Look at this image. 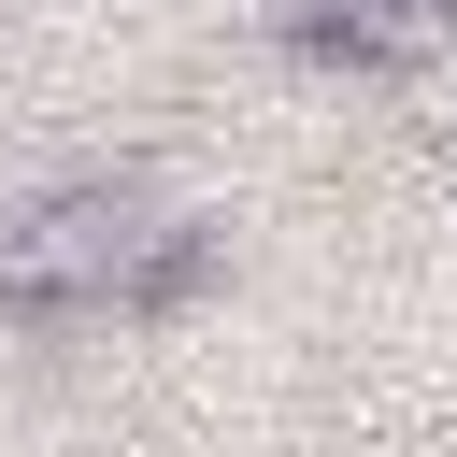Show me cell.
Instances as JSON below:
<instances>
[{"mask_svg": "<svg viewBox=\"0 0 457 457\" xmlns=\"http://www.w3.org/2000/svg\"><path fill=\"white\" fill-rule=\"evenodd\" d=\"M214 286V214L171 171H71L0 214V314L29 328H157Z\"/></svg>", "mask_w": 457, "mask_h": 457, "instance_id": "obj_1", "label": "cell"}, {"mask_svg": "<svg viewBox=\"0 0 457 457\" xmlns=\"http://www.w3.org/2000/svg\"><path fill=\"white\" fill-rule=\"evenodd\" d=\"M443 14H457V0H271V29H286L300 57H343V71H371V86H386Z\"/></svg>", "mask_w": 457, "mask_h": 457, "instance_id": "obj_2", "label": "cell"}, {"mask_svg": "<svg viewBox=\"0 0 457 457\" xmlns=\"http://www.w3.org/2000/svg\"><path fill=\"white\" fill-rule=\"evenodd\" d=\"M386 100H400V114L428 129V143H457V14H443V29H428V43L400 57V71H386Z\"/></svg>", "mask_w": 457, "mask_h": 457, "instance_id": "obj_3", "label": "cell"}]
</instances>
